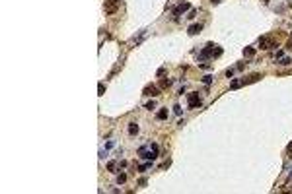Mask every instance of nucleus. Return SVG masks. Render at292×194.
<instances>
[{"instance_id": "nucleus-25", "label": "nucleus", "mask_w": 292, "mask_h": 194, "mask_svg": "<svg viewBox=\"0 0 292 194\" xmlns=\"http://www.w3.org/2000/svg\"><path fill=\"white\" fill-rule=\"evenodd\" d=\"M286 152H288V157H292V142L288 144V148H286Z\"/></svg>"}, {"instance_id": "nucleus-10", "label": "nucleus", "mask_w": 292, "mask_h": 194, "mask_svg": "<svg viewBox=\"0 0 292 194\" xmlns=\"http://www.w3.org/2000/svg\"><path fill=\"white\" fill-rule=\"evenodd\" d=\"M259 78H261V74H251V76H247V78H243V83H253Z\"/></svg>"}, {"instance_id": "nucleus-4", "label": "nucleus", "mask_w": 292, "mask_h": 194, "mask_svg": "<svg viewBox=\"0 0 292 194\" xmlns=\"http://www.w3.org/2000/svg\"><path fill=\"white\" fill-rule=\"evenodd\" d=\"M160 86H146L144 88V91H142V95H146V97H158L160 95Z\"/></svg>"}, {"instance_id": "nucleus-12", "label": "nucleus", "mask_w": 292, "mask_h": 194, "mask_svg": "<svg viewBox=\"0 0 292 194\" xmlns=\"http://www.w3.org/2000/svg\"><path fill=\"white\" fill-rule=\"evenodd\" d=\"M241 86H243V80H234V82L230 83V89H240Z\"/></svg>"}, {"instance_id": "nucleus-24", "label": "nucleus", "mask_w": 292, "mask_h": 194, "mask_svg": "<svg viewBox=\"0 0 292 194\" xmlns=\"http://www.w3.org/2000/svg\"><path fill=\"white\" fill-rule=\"evenodd\" d=\"M173 113H175V115H181V107L175 105V107H173Z\"/></svg>"}, {"instance_id": "nucleus-23", "label": "nucleus", "mask_w": 292, "mask_h": 194, "mask_svg": "<svg viewBox=\"0 0 292 194\" xmlns=\"http://www.w3.org/2000/svg\"><path fill=\"white\" fill-rule=\"evenodd\" d=\"M195 16H197V12H195V10H189V16H187V18H189V19H193Z\"/></svg>"}, {"instance_id": "nucleus-20", "label": "nucleus", "mask_w": 292, "mask_h": 194, "mask_svg": "<svg viewBox=\"0 0 292 194\" xmlns=\"http://www.w3.org/2000/svg\"><path fill=\"white\" fill-rule=\"evenodd\" d=\"M210 82H212V76H204V78H203V83H204V86H209Z\"/></svg>"}, {"instance_id": "nucleus-9", "label": "nucleus", "mask_w": 292, "mask_h": 194, "mask_svg": "<svg viewBox=\"0 0 292 194\" xmlns=\"http://www.w3.org/2000/svg\"><path fill=\"white\" fill-rule=\"evenodd\" d=\"M129 134L130 136L138 134V124H136V122H129Z\"/></svg>"}, {"instance_id": "nucleus-13", "label": "nucleus", "mask_w": 292, "mask_h": 194, "mask_svg": "<svg viewBox=\"0 0 292 194\" xmlns=\"http://www.w3.org/2000/svg\"><path fill=\"white\" fill-rule=\"evenodd\" d=\"M253 55H255V49H253V47H246V49H243V56H247V58H251Z\"/></svg>"}, {"instance_id": "nucleus-7", "label": "nucleus", "mask_w": 292, "mask_h": 194, "mask_svg": "<svg viewBox=\"0 0 292 194\" xmlns=\"http://www.w3.org/2000/svg\"><path fill=\"white\" fill-rule=\"evenodd\" d=\"M117 4H119V0H107L105 2V14H113L117 10Z\"/></svg>"}, {"instance_id": "nucleus-8", "label": "nucleus", "mask_w": 292, "mask_h": 194, "mask_svg": "<svg viewBox=\"0 0 292 194\" xmlns=\"http://www.w3.org/2000/svg\"><path fill=\"white\" fill-rule=\"evenodd\" d=\"M203 31V25L201 23H193V25H189V35H197V33Z\"/></svg>"}, {"instance_id": "nucleus-14", "label": "nucleus", "mask_w": 292, "mask_h": 194, "mask_svg": "<svg viewBox=\"0 0 292 194\" xmlns=\"http://www.w3.org/2000/svg\"><path fill=\"white\" fill-rule=\"evenodd\" d=\"M152 167V161H148V163H142V165H138V173H146Z\"/></svg>"}, {"instance_id": "nucleus-26", "label": "nucleus", "mask_w": 292, "mask_h": 194, "mask_svg": "<svg viewBox=\"0 0 292 194\" xmlns=\"http://www.w3.org/2000/svg\"><path fill=\"white\" fill-rule=\"evenodd\" d=\"M138 186H146V179H144V177L138 180Z\"/></svg>"}, {"instance_id": "nucleus-11", "label": "nucleus", "mask_w": 292, "mask_h": 194, "mask_svg": "<svg viewBox=\"0 0 292 194\" xmlns=\"http://www.w3.org/2000/svg\"><path fill=\"white\" fill-rule=\"evenodd\" d=\"M170 86H172V80H170V78L160 80V89H166V88H170Z\"/></svg>"}, {"instance_id": "nucleus-1", "label": "nucleus", "mask_w": 292, "mask_h": 194, "mask_svg": "<svg viewBox=\"0 0 292 194\" xmlns=\"http://www.w3.org/2000/svg\"><path fill=\"white\" fill-rule=\"evenodd\" d=\"M220 55H222V47L214 45V43H209V45L199 52V60L203 62V60H207V58H214V56H220Z\"/></svg>"}, {"instance_id": "nucleus-27", "label": "nucleus", "mask_w": 292, "mask_h": 194, "mask_svg": "<svg viewBox=\"0 0 292 194\" xmlns=\"http://www.w3.org/2000/svg\"><path fill=\"white\" fill-rule=\"evenodd\" d=\"M113 146H115V142H113V140H109V142H107V146H105V148L109 149V148H113Z\"/></svg>"}, {"instance_id": "nucleus-2", "label": "nucleus", "mask_w": 292, "mask_h": 194, "mask_svg": "<svg viewBox=\"0 0 292 194\" xmlns=\"http://www.w3.org/2000/svg\"><path fill=\"white\" fill-rule=\"evenodd\" d=\"M138 157L146 159V161H154L158 157V144H148V146L138 148Z\"/></svg>"}, {"instance_id": "nucleus-29", "label": "nucleus", "mask_w": 292, "mask_h": 194, "mask_svg": "<svg viewBox=\"0 0 292 194\" xmlns=\"http://www.w3.org/2000/svg\"><path fill=\"white\" fill-rule=\"evenodd\" d=\"M210 2H212V4H220V2H222V0H210Z\"/></svg>"}, {"instance_id": "nucleus-5", "label": "nucleus", "mask_w": 292, "mask_h": 194, "mask_svg": "<svg viewBox=\"0 0 292 194\" xmlns=\"http://www.w3.org/2000/svg\"><path fill=\"white\" fill-rule=\"evenodd\" d=\"M259 47L261 49H277V43H275V39H269V37H261L259 39Z\"/></svg>"}, {"instance_id": "nucleus-19", "label": "nucleus", "mask_w": 292, "mask_h": 194, "mask_svg": "<svg viewBox=\"0 0 292 194\" xmlns=\"http://www.w3.org/2000/svg\"><path fill=\"white\" fill-rule=\"evenodd\" d=\"M146 109H148V111L156 109V101H148V103H146Z\"/></svg>"}, {"instance_id": "nucleus-21", "label": "nucleus", "mask_w": 292, "mask_h": 194, "mask_svg": "<svg viewBox=\"0 0 292 194\" xmlns=\"http://www.w3.org/2000/svg\"><path fill=\"white\" fill-rule=\"evenodd\" d=\"M97 91H99V95H103V93H105V86L99 83V86H97Z\"/></svg>"}, {"instance_id": "nucleus-3", "label": "nucleus", "mask_w": 292, "mask_h": 194, "mask_svg": "<svg viewBox=\"0 0 292 194\" xmlns=\"http://www.w3.org/2000/svg\"><path fill=\"white\" fill-rule=\"evenodd\" d=\"M187 107H189V109H197V107H201L199 93H189V95H187Z\"/></svg>"}, {"instance_id": "nucleus-22", "label": "nucleus", "mask_w": 292, "mask_h": 194, "mask_svg": "<svg viewBox=\"0 0 292 194\" xmlns=\"http://www.w3.org/2000/svg\"><path fill=\"white\" fill-rule=\"evenodd\" d=\"M226 76H228V78H232V76H234V68H228L226 70Z\"/></svg>"}, {"instance_id": "nucleus-18", "label": "nucleus", "mask_w": 292, "mask_h": 194, "mask_svg": "<svg viewBox=\"0 0 292 194\" xmlns=\"http://www.w3.org/2000/svg\"><path fill=\"white\" fill-rule=\"evenodd\" d=\"M117 165H119V163H117V161H109V163H107V171H111V173H115V169H117Z\"/></svg>"}, {"instance_id": "nucleus-28", "label": "nucleus", "mask_w": 292, "mask_h": 194, "mask_svg": "<svg viewBox=\"0 0 292 194\" xmlns=\"http://www.w3.org/2000/svg\"><path fill=\"white\" fill-rule=\"evenodd\" d=\"M286 49H288V51H292V39H288V43H286Z\"/></svg>"}, {"instance_id": "nucleus-17", "label": "nucleus", "mask_w": 292, "mask_h": 194, "mask_svg": "<svg viewBox=\"0 0 292 194\" xmlns=\"http://www.w3.org/2000/svg\"><path fill=\"white\" fill-rule=\"evenodd\" d=\"M127 183V175L125 173H119V175H117V185H125Z\"/></svg>"}, {"instance_id": "nucleus-16", "label": "nucleus", "mask_w": 292, "mask_h": 194, "mask_svg": "<svg viewBox=\"0 0 292 194\" xmlns=\"http://www.w3.org/2000/svg\"><path fill=\"white\" fill-rule=\"evenodd\" d=\"M278 64H280V66H288V64H292V58L283 56V58H278Z\"/></svg>"}, {"instance_id": "nucleus-6", "label": "nucleus", "mask_w": 292, "mask_h": 194, "mask_svg": "<svg viewBox=\"0 0 292 194\" xmlns=\"http://www.w3.org/2000/svg\"><path fill=\"white\" fill-rule=\"evenodd\" d=\"M187 10H191V4H189V2H181L177 8H173V16L179 18V16L183 14V12H187Z\"/></svg>"}, {"instance_id": "nucleus-15", "label": "nucleus", "mask_w": 292, "mask_h": 194, "mask_svg": "<svg viewBox=\"0 0 292 194\" xmlns=\"http://www.w3.org/2000/svg\"><path fill=\"white\" fill-rule=\"evenodd\" d=\"M156 116H158V120H166L167 119V109H160Z\"/></svg>"}]
</instances>
